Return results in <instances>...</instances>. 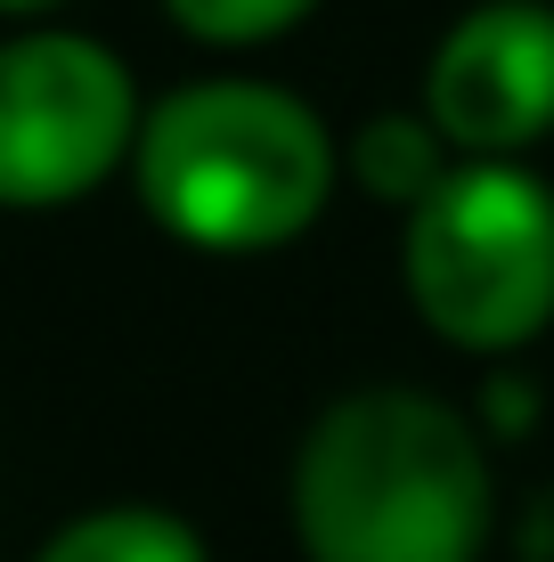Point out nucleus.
Segmentation results:
<instances>
[{"label":"nucleus","mask_w":554,"mask_h":562,"mask_svg":"<svg viewBox=\"0 0 554 562\" xmlns=\"http://www.w3.org/2000/svg\"><path fill=\"white\" fill-rule=\"evenodd\" d=\"M399 278L416 318L473 359L539 342L554 326V188L522 155H456L408 204Z\"/></svg>","instance_id":"3"},{"label":"nucleus","mask_w":554,"mask_h":562,"mask_svg":"<svg viewBox=\"0 0 554 562\" xmlns=\"http://www.w3.org/2000/svg\"><path fill=\"white\" fill-rule=\"evenodd\" d=\"M57 0H0V16H49Z\"/></svg>","instance_id":"9"},{"label":"nucleus","mask_w":554,"mask_h":562,"mask_svg":"<svg viewBox=\"0 0 554 562\" xmlns=\"http://www.w3.org/2000/svg\"><path fill=\"white\" fill-rule=\"evenodd\" d=\"M33 562H213V554H204L196 521H180L171 506H90L66 530H49Z\"/></svg>","instance_id":"7"},{"label":"nucleus","mask_w":554,"mask_h":562,"mask_svg":"<svg viewBox=\"0 0 554 562\" xmlns=\"http://www.w3.org/2000/svg\"><path fill=\"white\" fill-rule=\"evenodd\" d=\"M318 0H163V16L204 49H261L310 16Z\"/></svg>","instance_id":"8"},{"label":"nucleus","mask_w":554,"mask_h":562,"mask_svg":"<svg viewBox=\"0 0 554 562\" xmlns=\"http://www.w3.org/2000/svg\"><path fill=\"white\" fill-rule=\"evenodd\" d=\"M456 164V147L432 131V114L425 106H392V114H368V123L351 131V147H342V171H351L359 188H368L375 204H399L408 212L416 196H425L432 180Z\"/></svg>","instance_id":"6"},{"label":"nucleus","mask_w":554,"mask_h":562,"mask_svg":"<svg viewBox=\"0 0 554 562\" xmlns=\"http://www.w3.org/2000/svg\"><path fill=\"white\" fill-rule=\"evenodd\" d=\"M425 114L456 155H522L554 131V0H482L432 42Z\"/></svg>","instance_id":"5"},{"label":"nucleus","mask_w":554,"mask_h":562,"mask_svg":"<svg viewBox=\"0 0 554 562\" xmlns=\"http://www.w3.org/2000/svg\"><path fill=\"white\" fill-rule=\"evenodd\" d=\"M139 82L106 42L25 25L0 42V204L66 212L99 196L139 139Z\"/></svg>","instance_id":"4"},{"label":"nucleus","mask_w":554,"mask_h":562,"mask_svg":"<svg viewBox=\"0 0 554 562\" xmlns=\"http://www.w3.org/2000/svg\"><path fill=\"white\" fill-rule=\"evenodd\" d=\"M294 538L310 562H482L498 490L482 432L432 392H342L294 449Z\"/></svg>","instance_id":"1"},{"label":"nucleus","mask_w":554,"mask_h":562,"mask_svg":"<svg viewBox=\"0 0 554 562\" xmlns=\"http://www.w3.org/2000/svg\"><path fill=\"white\" fill-rule=\"evenodd\" d=\"M123 171L171 245L237 261L310 237L318 212L335 204L342 147L327 114L294 99L285 82L204 74L139 114Z\"/></svg>","instance_id":"2"}]
</instances>
